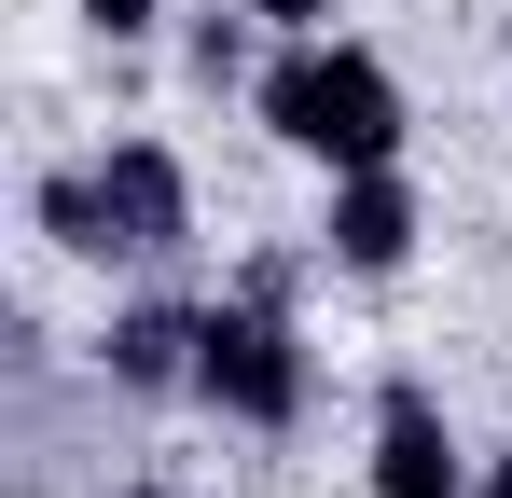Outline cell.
<instances>
[{
	"label": "cell",
	"instance_id": "11",
	"mask_svg": "<svg viewBox=\"0 0 512 498\" xmlns=\"http://www.w3.org/2000/svg\"><path fill=\"white\" fill-rule=\"evenodd\" d=\"M471 498H512V443H499V457H485V485H471Z\"/></svg>",
	"mask_w": 512,
	"mask_h": 498
},
{
	"label": "cell",
	"instance_id": "7",
	"mask_svg": "<svg viewBox=\"0 0 512 498\" xmlns=\"http://www.w3.org/2000/svg\"><path fill=\"white\" fill-rule=\"evenodd\" d=\"M28 222H42V249H70V263H111V208H97V166H42V180H28Z\"/></svg>",
	"mask_w": 512,
	"mask_h": 498
},
{
	"label": "cell",
	"instance_id": "4",
	"mask_svg": "<svg viewBox=\"0 0 512 498\" xmlns=\"http://www.w3.org/2000/svg\"><path fill=\"white\" fill-rule=\"evenodd\" d=\"M471 443H457V415L429 374H388L374 388V498H471Z\"/></svg>",
	"mask_w": 512,
	"mask_h": 498
},
{
	"label": "cell",
	"instance_id": "3",
	"mask_svg": "<svg viewBox=\"0 0 512 498\" xmlns=\"http://www.w3.org/2000/svg\"><path fill=\"white\" fill-rule=\"evenodd\" d=\"M97 208H111V263H180L194 249V166L167 139H111L97 153Z\"/></svg>",
	"mask_w": 512,
	"mask_h": 498
},
{
	"label": "cell",
	"instance_id": "1",
	"mask_svg": "<svg viewBox=\"0 0 512 498\" xmlns=\"http://www.w3.org/2000/svg\"><path fill=\"white\" fill-rule=\"evenodd\" d=\"M263 139L277 153H305L319 180H346V166H402V139H416V111H402V70L374 56V42H346V28H319V42H277L250 83Z\"/></svg>",
	"mask_w": 512,
	"mask_h": 498
},
{
	"label": "cell",
	"instance_id": "6",
	"mask_svg": "<svg viewBox=\"0 0 512 498\" xmlns=\"http://www.w3.org/2000/svg\"><path fill=\"white\" fill-rule=\"evenodd\" d=\"M194 332H208V305L139 291V305H111V332H97V374L125 402H194Z\"/></svg>",
	"mask_w": 512,
	"mask_h": 498
},
{
	"label": "cell",
	"instance_id": "5",
	"mask_svg": "<svg viewBox=\"0 0 512 498\" xmlns=\"http://www.w3.org/2000/svg\"><path fill=\"white\" fill-rule=\"evenodd\" d=\"M416 236H429V194L402 166H346L333 208H319V263H333V277H402Z\"/></svg>",
	"mask_w": 512,
	"mask_h": 498
},
{
	"label": "cell",
	"instance_id": "8",
	"mask_svg": "<svg viewBox=\"0 0 512 498\" xmlns=\"http://www.w3.org/2000/svg\"><path fill=\"white\" fill-rule=\"evenodd\" d=\"M250 28H263L250 0H208V14L180 28V70L208 83V97H222V83H263V70H250Z\"/></svg>",
	"mask_w": 512,
	"mask_h": 498
},
{
	"label": "cell",
	"instance_id": "10",
	"mask_svg": "<svg viewBox=\"0 0 512 498\" xmlns=\"http://www.w3.org/2000/svg\"><path fill=\"white\" fill-rule=\"evenodd\" d=\"M263 28H277V42H319V28H333V0H250Z\"/></svg>",
	"mask_w": 512,
	"mask_h": 498
},
{
	"label": "cell",
	"instance_id": "9",
	"mask_svg": "<svg viewBox=\"0 0 512 498\" xmlns=\"http://www.w3.org/2000/svg\"><path fill=\"white\" fill-rule=\"evenodd\" d=\"M84 28H97V42H153V28H167V0H84Z\"/></svg>",
	"mask_w": 512,
	"mask_h": 498
},
{
	"label": "cell",
	"instance_id": "2",
	"mask_svg": "<svg viewBox=\"0 0 512 498\" xmlns=\"http://www.w3.org/2000/svg\"><path fill=\"white\" fill-rule=\"evenodd\" d=\"M194 402L236 415V429H291V415L319 402V360H305L291 263H277V249L236 263V291H208V332H194Z\"/></svg>",
	"mask_w": 512,
	"mask_h": 498
},
{
	"label": "cell",
	"instance_id": "12",
	"mask_svg": "<svg viewBox=\"0 0 512 498\" xmlns=\"http://www.w3.org/2000/svg\"><path fill=\"white\" fill-rule=\"evenodd\" d=\"M125 498H167V485H125Z\"/></svg>",
	"mask_w": 512,
	"mask_h": 498
}]
</instances>
